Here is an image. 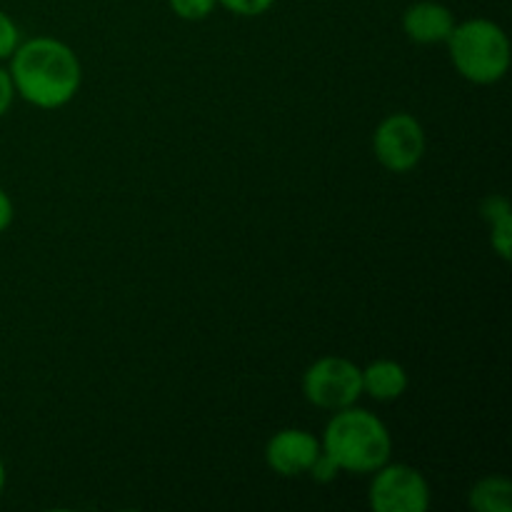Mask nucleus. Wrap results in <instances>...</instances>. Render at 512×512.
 Listing matches in <instances>:
<instances>
[{
	"instance_id": "nucleus-1",
	"label": "nucleus",
	"mask_w": 512,
	"mask_h": 512,
	"mask_svg": "<svg viewBox=\"0 0 512 512\" xmlns=\"http://www.w3.org/2000/svg\"><path fill=\"white\" fill-rule=\"evenodd\" d=\"M10 78L15 93L25 103L43 110H55L75 98L83 80L78 55L70 45L55 38H33L18 45L10 55Z\"/></svg>"
},
{
	"instance_id": "nucleus-2",
	"label": "nucleus",
	"mask_w": 512,
	"mask_h": 512,
	"mask_svg": "<svg viewBox=\"0 0 512 512\" xmlns=\"http://www.w3.org/2000/svg\"><path fill=\"white\" fill-rule=\"evenodd\" d=\"M320 448L335 460L340 470L375 473L390 460L393 438L378 415L350 405V408L338 410L325 425Z\"/></svg>"
},
{
	"instance_id": "nucleus-3",
	"label": "nucleus",
	"mask_w": 512,
	"mask_h": 512,
	"mask_svg": "<svg viewBox=\"0 0 512 512\" xmlns=\"http://www.w3.org/2000/svg\"><path fill=\"white\" fill-rule=\"evenodd\" d=\"M455 70L475 85H493L510 68V40L498 23L485 18L455 23L445 40Z\"/></svg>"
},
{
	"instance_id": "nucleus-4",
	"label": "nucleus",
	"mask_w": 512,
	"mask_h": 512,
	"mask_svg": "<svg viewBox=\"0 0 512 512\" xmlns=\"http://www.w3.org/2000/svg\"><path fill=\"white\" fill-rule=\"evenodd\" d=\"M303 395L323 410H343L363 395V373L353 360L320 358L305 370Z\"/></svg>"
},
{
	"instance_id": "nucleus-5",
	"label": "nucleus",
	"mask_w": 512,
	"mask_h": 512,
	"mask_svg": "<svg viewBox=\"0 0 512 512\" xmlns=\"http://www.w3.org/2000/svg\"><path fill=\"white\" fill-rule=\"evenodd\" d=\"M430 488L423 473L403 463H385L370 483V508L375 512H425Z\"/></svg>"
},
{
	"instance_id": "nucleus-6",
	"label": "nucleus",
	"mask_w": 512,
	"mask_h": 512,
	"mask_svg": "<svg viewBox=\"0 0 512 512\" xmlns=\"http://www.w3.org/2000/svg\"><path fill=\"white\" fill-rule=\"evenodd\" d=\"M375 158L390 173H408L425 155V130L410 113H393L373 133Z\"/></svg>"
},
{
	"instance_id": "nucleus-7",
	"label": "nucleus",
	"mask_w": 512,
	"mask_h": 512,
	"mask_svg": "<svg viewBox=\"0 0 512 512\" xmlns=\"http://www.w3.org/2000/svg\"><path fill=\"white\" fill-rule=\"evenodd\" d=\"M320 450L323 448L313 433L300 428H285L278 430L265 445V463L283 478H298V475L308 473Z\"/></svg>"
},
{
	"instance_id": "nucleus-8",
	"label": "nucleus",
	"mask_w": 512,
	"mask_h": 512,
	"mask_svg": "<svg viewBox=\"0 0 512 512\" xmlns=\"http://www.w3.org/2000/svg\"><path fill=\"white\" fill-rule=\"evenodd\" d=\"M455 28V15L448 5L435 0H420L403 13V30L413 43H445Z\"/></svg>"
},
{
	"instance_id": "nucleus-9",
	"label": "nucleus",
	"mask_w": 512,
	"mask_h": 512,
	"mask_svg": "<svg viewBox=\"0 0 512 512\" xmlns=\"http://www.w3.org/2000/svg\"><path fill=\"white\" fill-rule=\"evenodd\" d=\"M360 373H363V393L380 403L398 400L408 390V373L395 360H375Z\"/></svg>"
},
{
	"instance_id": "nucleus-10",
	"label": "nucleus",
	"mask_w": 512,
	"mask_h": 512,
	"mask_svg": "<svg viewBox=\"0 0 512 512\" xmlns=\"http://www.w3.org/2000/svg\"><path fill=\"white\" fill-rule=\"evenodd\" d=\"M483 218L490 225V240L500 258L508 263L510 248H512V218H510V203L503 195H490L483 203Z\"/></svg>"
},
{
	"instance_id": "nucleus-11",
	"label": "nucleus",
	"mask_w": 512,
	"mask_h": 512,
	"mask_svg": "<svg viewBox=\"0 0 512 512\" xmlns=\"http://www.w3.org/2000/svg\"><path fill=\"white\" fill-rule=\"evenodd\" d=\"M470 508L478 512H510L512 483L508 478H500V475L483 478L470 490Z\"/></svg>"
},
{
	"instance_id": "nucleus-12",
	"label": "nucleus",
	"mask_w": 512,
	"mask_h": 512,
	"mask_svg": "<svg viewBox=\"0 0 512 512\" xmlns=\"http://www.w3.org/2000/svg\"><path fill=\"white\" fill-rule=\"evenodd\" d=\"M173 13L183 20H205L215 10L218 0H168Z\"/></svg>"
},
{
	"instance_id": "nucleus-13",
	"label": "nucleus",
	"mask_w": 512,
	"mask_h": 512,
	"mask_svg": "<svg viewBox=\"0 0 512 512\" xmlns=\"http://www.w3.org/2000/svg\"><path fill=\"white\" fill-rule=\"evenodd\" d=\"M230 13L240 15V18H258V15L268 13L275 5V0H218Z\"/></svg>"
},
{
	"instance_id": "nucleus-14",
	"label": "nucleus",
	"mask_w": 512,
	"mask_h": 512,
	"mask_svg": "<svg viewBox=\"0 0 512 512\" xmlns=\"http://www.w3.org/2000/svg\"><path fill=\"white\" fill-rule=\"evenodd\" d=\"M20 45V30L8 13L0 10V60H8Z\"/></svg>"
},
{
	"instance_id": "nucleus-15",
	"label": "nucleus",
	"mask_w": 512,
	"mask_h": 512,
	"mask_svg": "<svg viewBox=\"0 0 512 512\" xmlns=\"http://www.w3.org/2000/svg\"><path fill=\"white\" fill-rule=\"evenodd\" d=\"M308 473L313 475V478L318 480V483H330V480L338 478L340 468H338V465H335V460L330 458V455H325L323 450H320V455L313 460V465H310Z\"/></svg>"
},
{
	"instance_id": "nucleus-16",
	"label": "nucleus",
	"mask_w": 512,
	"mask_h": 512,
	"mask_svg": "<svg viewBox=\"0 0 512 512\" xmlns=\"http://www.w3.org/2000/svg\"><path fill=\"white\" fill-rule=\"evenodd\" d=\"M13 98H15L13 78H10L8 70L0 68V118H3V115L10 110V105H13Z\"/></svg>"
},
{
	"instance_id": "nucleus-17",
	"label": "nucleus",
	"mask_w": 512,
	"mask_h": 512,
	"mask_svg": "<svg viewBox=\"0 0 512 512\" xmlns=\"http://www.w3.org/2000/svg\"><path fill=\"white\" fill-rule=\"evenodd\" d=\"M10 223H13V200L0 188V233H5L10 228Z\"/></svg>"
},
{
	"instance_id": "nucleus-18",
	"label": "nucleus",
	"mask_w": 512,
	"mask_h": 512,
	"mask_svg": "<svg viewBox=\"0 0 512 512\" xmlns=\"http://www.w3.org/2000/svg\"><path fill=\"white\" fill-rule=\"evenodd\" d=\"M3 488H5V465L3 460H0V493H3Z\"/></svg>"
}]
</instances>
